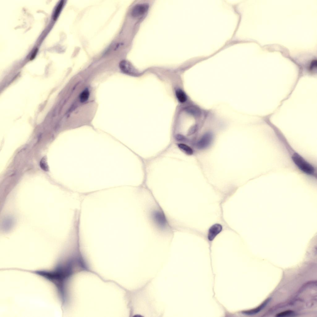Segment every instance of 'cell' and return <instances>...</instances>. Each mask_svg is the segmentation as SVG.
Instances as JSON below:
<instances>
[{
	"label": "cell",
	"instance_id": "cell-16",
	"mask_svg": "<svg viewBox=\"0 0 317 317\" xmlns=\"http://www.w3.org/2000/svg\"><path fill=\"white\" fill-rule=\"evenodd\" d=\"M317 61L316 60H314L311 63L310 69L311 70H314L316 68Z\"/></svg>",
	"mask_w": 317,
	"mask_h": 317
},
{
	"label": "cell",
	"instance_id": "cell-6",
	"mask_svg": "<svg viewBox=\"0 0 317 317\" xmlns=\"http://www.w3.org/2000/svg\"><path fill=\"white\" fill-rule=\"evenodd\" d=\"M222 230V227L220 224H214L209 229L208 238L210 241H213L220 233Z\"/></svg>",
	"mask_w": 317,
	"mask_h": 317
},
{
	"label": "cell",
	"instance_id": "cell-2",
	"mask_svg": "<svg viewBox=\"0 0 317 317\" xmlns=\"http://www.w3.org/2000/svg\"><path fill=\"white\" fill-rule=\"evenodd\" d=\"M292 159L297 167L302 172L310 176H315L316 171L315 167L302 156L295 153L292 156Z\"/></svg>",
	"mask_w": 317,
	"mask_h": 317
},
{
	"label": "cell",
	"instance_id": "cell-9",
	"mask_svg": "<svg viewBox=\"0 0 317 317\" xmlns=\"http://www.w3.org/2000/svg\"><path fill=\"white\" fill-rule=\"evenodd\" d=\"M176 96L179 101L182 103H183L187 99V96L185 93L180 89L177 90L176 92Z\"/></svg>",
	"mask_w": 317,
	"mask_h": 317
},
{
	"label": "cell",
	"instance_id": "cell-11",
	"mask_svg": "<svg viewBox=\"0 0 317 317\" xmlns=\"http://www.w3.org/2000/svg\"><path fill=\"white\" fill-rule=\"evenodd\" d=\"M64 3V1H61L58 5L57 6L55 10V12L54 13L53 15V19L54 20H56L59 16V15L61 11Z\"/></svg>",
	"mask_w": 317,
	"mask_h": 317
},
{
	"label": "cell",
	"instance_id": "cell-1",
	"mask_svg": "<svg viewBox=\"0 0 317 317\" xmlns=\"http://www.w3.org/2000/svg\"><path fill=\"white\" fill-rule=\"evenodd\" d=\"M151 220L156 228L164 232H171L172 228L162 209L160 207L155 209L151 214Z\"/></svg>",
	"mask_w": 317,
	"mask_h": 317
},
{
	"label": "cell",
	"instance_id": "cell-3",
	"mask_svg": "<svg viewBox=\"0 0 317 317\" xmlns=\"http://www.w3.org/2000/svg\"><path fill=\"white\" fill-rule=\"evenodd\" d=\"M121 70L125 74L131 75H135L137 74V72L131 63L128 61L123 60L119 64Z\"/></svg>",
	"mask_w": 317,
	"mask_h": 317
},
{
	"label": "cell",
	"instance_id": "cell-5",
	"mask_svg": "<svg viewBox=\"0 0 317 317\" xmlns=\"http://www.w3.org/2000/svg\"><path fill=\"white\" fill-rule=\"evenodd\" d=\"M213 136L210 133L204 134L198 141L197 146L199 148L203 149L207 148L212 142Z\"/></svg>",
	"mask_w": 317,
	"mask_h": 317
},
{
	"label": "cell",
	"instance_id": "cell-8",
	"mask_svg": "<svg viewBox=\"0 0 317 317\" xmlns=\"http://www.w3.org/2000/svg\"><path fill=\"white\" fill-rule=\"evenodd\" d=\"M179 148L185 153L189 155H191L193 153V151L192 148L186 144H180L178 145Z\"/></svg>",
	"mask_w": 317,
	"mask_h": 317
},
{
	"label": "cell",
	"instance_id": "cell-12",
	"mask_svg": "<svg viewBox=\"0 0 317 317\" xmlns=\"http://www.w3.org/2000/svg\"><path fill=\"white\" fill-rule=\"evenodd\" d=\"M295 312L292 310H287L281 312V313L277 314L276 315L277 317H284L288 316H295Z\"/></svg>",
	"mask_w": 317,
	"mask_h": 317
},
{
	"label": "cell",
	"instance_id": "cell-17",
	"mask_svg": "<svg viewBox=\"0 0 317 317\" xmlns=\"http://www.w3.org/2000/svg\"><path fill=\"white\" fill-rule=\"evenodd\" d=\"M38 49H36L35 50L33 51L31 58V60H32L34 58L36 57L37 52H38Z\"/></svg>",
	"mask_w": 317,
	"mask_h": 317
},
{
	"label": "cell",
	"instance_id": "cell-15",
	"mask_svg": "<svg viewBox=\"0 0 317 317\" xmlns=\"http://www.w3.org/2000/svg\"><path fill=\"white\" fill-rule=\"evenodd\" d=\"M177 140L179 141H183L186 140V139L185 137L181 134H178L176 137Z\"/></svg>",
	"mask_w": 317,
	"mask_h": 317
},
{
	"label": "cell",
	"instance_id": "cell-7",
	"mask_svg": "<svg viewBox=\"0 0 317 317\" xmlns=\"http://www.w3.org/2000/svg\"><path fill=\"white\" fill-rule=\"evenodd\" d=\"M271 300V298H268L263 302L260 305L256 307V308L249 310L245 311L243 312V313L247 315H251L256 314L259 313V312L264 309L267 304L269 303Z\"/></svg>",
	"mask_w": 317,
	"mask_h": 317
},
{
	"label": "cell",
	"instance_id": "cell-4",
	"mask_svg": "<svg viewBox=\"0 0 317 317\" xmlns=\"http://www.w3.org/2000/svg\"><path fill=\"white\" fill-rule=\"evenodd\" d=\"M148 5L146 3L136 5L132 11V15L136 17L142 16L148 11Z\"/></svg>",
	"mask_w": 317,
	"mask_h": 317
},
{
	"label": "cell",
	"instance_id": "cell-13",
	"mask_svg": "<svg viewBox=\"0 0 317 317\" xmlns=\"http://www.w3.org/2000/svg\"><path fill=\"white\" fill-rule=\"evenodd\" d=\"M40 167L41 168L44 170L45 171H48V166L46 162V158L45 157L42 159L40 162Z\"/></svg>",
	"mask_w": 317,
	"mask_h": 317
},
{
	"label": "cell",
	"instance_id": "cell-10",
	"mask_svg": "<svg viewBox=\"0 0 317 317\" xmlns=\"http://www.w3.org/2000/svg\"><path fill=\"white\" fill-rule=\"evenodd\" d=\"M90 93L88 89H85L83 91L79 96L80 100L82 103H84L88 99Z\"/></svg>",
	"mask_w": 317,
	"mask_h": 317
},
{
	"label": "cell",
	"instance_id": "cell-14",
	"mask_svg": "<svg viewBox=\"0 0 317 317\" xmlns=\"http://www.w3.org/2000/svg\"><path fill=\"white\" fill-rule=\"evenodd\" d=\"M197 129L196 126H195L191 128L189 130L188 134V135H190L193 134L196 132Z\"/></svg>",
	"mask_w": 317,
	"mask_h": 317
}]
</instances>
